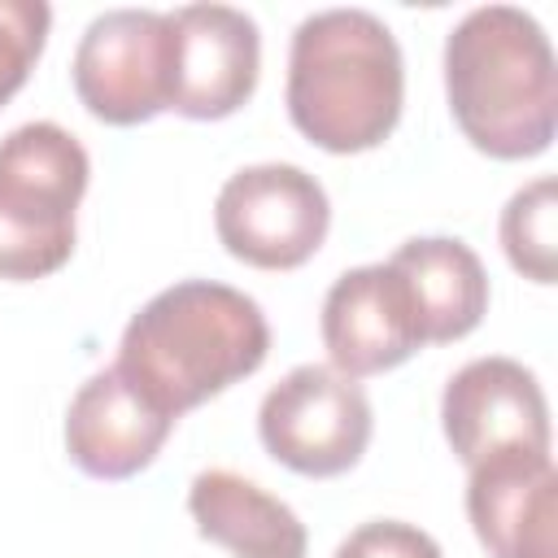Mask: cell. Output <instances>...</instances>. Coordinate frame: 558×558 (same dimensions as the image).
I'll return each instance as SVG.
<instances>
[{"label":"cell","mask_w":558,"mask_h":558,"mask_svg":"<svg viewBox=\"0 0 558 558\" xmlns=\"http://www.w3.org/2000/svg\"><path fill=\"white\" fill-rule=\"evenodd\" d=\"M270 353V327L253 296L214 279L157 292L122 331L118 371L174 423L248 379Z\"/></svg>","instance_id":"obj_1"},{"label":"cell","mask_w":558,"mask_h":558,"mask_svg":"<svg viewBox=\"0 0 558 558\" xmlns=\"http://www.w3.org/2000/svg\"><path fill=\"white\" fill-rule=\"evenodd\" d=\"M445 96L458 131L484 157H541L558 126V70L545 26L514 4L471 9L445 39Z\"/></svg>","instance_id":"obj_2"},{"label":"cell","mask_w":558,"mask_h":558,"mask_svg":"<svg viewBox=\"0 0 558 558\" xmlns=\"http://www.w3.org/2000/svg\"><path fill=\"white\" fill-rule=\"evenodd\" d=\"M288 118L323 153L379 148L405 100V61L392 31L366 9L305 17L288 48Z\"/></svg>","instance_id":"obj_3"},{"label":"cell","mask_w":558,"mask_h":558,"mask_svg":"<svg viewBox=\"0 0 558 558\" xmlns=\"http://www.w3.org/2000/svg\"><path fill=\"white\" fill-rule=\"evenodd\" d=\"M87 174V148L57 122H26L0 140V279L26 283L70 262Z\"/></svg>","instance_id":"obj_4"},{"label":"cell","mask_w":558,"mask_h":558,"mask_svg":"<svg viewBox=\"0 0 558 558\" xmlns=\"http://www.w3.org/2000/svg\"><path fill=\"white\" fill-rule=\"evenodd\" d=\"M331 227V201L323 183L288 161H262L235 170L214 201V231L222 248L257 270L305 266Z\"/></svg>","instance_id":"obj_5"},{"label":"cell","mask_w":558,"mask_h":558,"mask_svg":"<svg viewBox=\"0 0 558 558\" xmlns=\"http://www.w3.org/2000/svg\"><path fill=\"white\" fill-rule=\"evenodd\" d=\"M375 418L357 379L305 362L288 371L257 410V436L275 462L296 475L331 480L362 462Z\"/></svg>","instance_id":"obj_6"},{"label":"cell","mask_w":558,"mask_h":558,"mask_svg":"<svg viewBox=\"0 0 558 558\" xmlns=\"http://www.w3.org/2000/svg\"><path fill=\"white\" fill-rule=\"evenodd\" d=\"M78 105L109 126H140L170 109V13L109 9L74 48Z\"/></svg>","instance_id":"obj_7"},{"label":"cell","mask_w":558,"mask_h":558,"mask_svg":"<svg viewBox=\"0 0 558 558\" xmlns=\"http://www.w3.org/2000/svg\"><path fill=\"white\" fill-rule=\"evenodd\" d=\"M440 427L471 471L501 453H549V405L536 375L514 357H475L449 375Z\"/></svg>","instance_id":"obj_8"},{"label":"cell","mask_w":558,"mask_h":558,"mask_svg":"<svg viewBox=\"0 0 558 558\" xmlns=\"http://www.w3.org/2000/svg\"><path fill=\"white\" fill-rule=\"evenodd\" d=\"M262 70V35L244 9H170V109L192 122H218L248 105Z\"/></svg>","instance_id":"obj_9"},{"label":"cell","mask_w":558,"mask_h":558,"mask_svg":"<svg viewBox=\"0 0 558 558\" xmlns=\"http://www.w3.org/2000/svg\"><path fill=\"white\" fill-rule=\"evenodd\" d=\"M318 331L331 371H340L344 379L384 375L427 344L414 296L388 262L344 270L327 288Z\"/></svg>","instance_id":"obj_10"},{"label":"cell","mask_w":558,"mask_h":558,"mask_svg":"<svg viewBox=\"0 0 558 558\" xmlns=\"http://www.w3.org/2000/svg\"><path fill=\"white\" fill-rule=\"evenodd\" d=\"M466 519L488 558H558V471L549 453H501L471 466Z\"/></svg>","instance_id":"obj_11"},{"label":"cell","mask_w":558,"mask_h":558,"mask_svg":"<svg viewBox=\"0 0 558 558\" xmlns=\"http://www.w3.org/2000/svg\"><path fill=\"white\" fill-rule=\"evenodd\" d=\"M170 432L174 418L161 414L118 366L96 371L65 410V453L92 480L140 475Z\"/></svg>","instance_id":"obj_12"},{"label":"cell","mask_w":558,"mask_h":558,"mask_svg":"<svg viewBox=\"0 0 558 558\" xmlns=\"http://www.w3.org/2000/svg\"><path fill=\"white\" fill-rule=\"evenodd\" d=\"M187 514L205 541L231 549L235 558H305L310 554V536L296 510L227 466H209L192 480Z\"/></svg>","instance_id":"obj_13"},{"label":"cell","mask_w":558,"mask_h":558,"mask_svg":"<svg viewBox=\"0 0 558 558\" xmlns=\"http://www.w3.org/2000/svg\"><path fill=\"white\" fill-rule=\"evenodd\" d=\"M388 266L405 279L427 344L462 340L484 323L488 275L471 244L449 235H418V240H405L388 257Z\"/></svg>","instance_id":"obj_14"},{"label":"cell","mask_w":558,"mask_h":558,"mask_svg":"<svg viewBox=\"0 0 558 558\" xmlns=\"http://www.w3.org/2000/svg\"><path fill=\"white\" fill-rule=\"evenodd\" d=\"M558 183L549 174L519 187L501 209V248L506 262L532 279L554 283L558 275Z\"/></svg>","instance_id":"obj_15"},{"label":"cell","mask_w":558,"mask_h":558,"mask_svg":"<svg viewBox=\"0 0 558 558\" xmlns=\"http://www.w3.org/2000/svg\"><path fill=\"white\" fill-rule=\"evenodd\" d=\"M48 26L52 9L44 0H0V105L26 87L48 44Z\"/></svg>","instance_id":"obj_16"},{"label":"cell","mask_w":558,"mask_h":558,"mask_svg":"<svg viewBox=\"0 0 558 558\" xmlns=\"http://www.w3.org/2000/svg\"><path fill=\"white\" fill-rule=\"evenodd\" d=\"M336 558H445L440 545L414 527V523H401V519H371L362 527H353Z\"/></svg>","instance_id":"obj_17"}]
</instances>
